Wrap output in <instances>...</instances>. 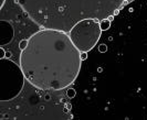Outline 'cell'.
Listing matches in <instances>:
<instances>
[{"mask_svg":"<svg viewBox=\"0 0 147 120\" xmlns=\"http://www.w3.org/2000/svg\"><path fill=\"white\" fill-rule=\"evenodd\" d=\"M81 52L66 32L43 29L28 39L21 50L24 78L41 90H60L73 84L81 70Z\"/></svg>","mask_w":147,"mask_h":120,"instance_id":"1","label":"cell"},{"mask_svg":"<svg viewBox=\"0 0 147 120\" xmlns=\"http://www.w3.org/2000/svg\"><path fill=\"white\" fill-rule=\"evenodd\" d=\"M125 0H16L37 25L69 32L84 19H106Z\"/></svg>","mask_w":147,"mask_h":120,"instance_id":"2","label":"cell"},{"mask_svg":"<svg viewBox=\"0 0 147 120\" xmlns=\"http://www.w3.org/2000/svg\"><path fill=\"white\" fill-rule=\"evenodd\" d=\"M102 31L100 20L84 19L71 29L69 35L80 52H89L96 45Z\"/></svg>","mask_w":147,"mask_h":120,"instance_id":"3","label":"cell"},{"mask_svg":"<svg viewBox=\"0 0 147 120\" xmlns=\"http://www.w3.org/2000/svg\"><path fill=\"white\" fill-rule=\"evenodd\" d=\"M24 75L21 67L8 58L0 60V100L8 101L10 83H12L13 87L18 94H20L23 87Z\"/></svg>","mask_w":147,"mask_h":120,"instance_id":"4","label":"cell"},{"mask_svg":"<svg viewBox=\"0 0 147 120\" xmlns=\"http://www.w3.org/2000/svg\"><path fill=\"white\" fill-rule=\"evenodd\" d=\"M100 23H101V28H102L103 31L109 30V27H111V21H109V20H107V18H106V19L101 20V21H100Z\"/></svg>","mask_w":147,"mask_h":120,"instance_id":"5","label":"cell"},{"mask_svg":"<svg viewBox=\"0 0 147 120\" xmlns=\"http://www.w3.org/2000/svg\"><path fill=\"white\" fill-rule=\"evenodd\" d=\"M66 95L69 98H73L76 95V92H75V89H73V88H69L66 90Z\"/></svg>","mask_w":147,"mask_h":120,"instance_id":"6","label":"cell"},{"mask_svg":"<svg viewBox=\"0 0 147 120\" xmlns=\"http://www.w3.org/2000/svg\"><path fill=\"white\" fill-rule=\"evenodd\" d=\"M27 45H28V40H21L19 43V48L20 50H23V49L27 48Z\"/></svg>","mask_w":147,"mask_h":120,"instance_id":"7","label":"cell"},{"mask_svg":"<svg viewBox=\"0 0 147 120\" xmlns=\"http://www.w3.org/2000/svg\"><path fill=\"white\" fill-rule=\"evenodd\" d=\"M99 51L101 53H105L106 51H107V45L106 44H101L99 46Z\"/></svg>","mask_w":147,"mask_h":120,"instance_id":"8","label":"cell"},{"mask_svg":"<svg viewBox=\"0 0 147 120\" xmlns=\"http://www.w3.org/2000/svg\"><path fill=\"white\" fill-rule=\"evenodd\" d=\"M6 51H5V49L3 48H0V58H5L6 57Z\"/></svg>","mask_w":147,"mask_h":120,"instance_id":"9","label":"cell"},{"mask_svg":"<svg viewBox=\"0 0 147 120\" xmlns=\"http://www.w3.org/2000/svg\"><path fill=\"white\" fill-rule=\"evenodd\" d=\"M87 58V52H81V60L85 61Z\"/></svg>","mask_w":147,"mask_h":120,"instance_id":"10","label":"cell"},{"mask_svg":"<svg viewBox=\"0 0 147 120\" xmlns=\"http://www.w3.org/2000/svg\"><path fill=\"white\" fill-rule=\"evenodd\" d=\"M107 20H109V21H113V20H114V14H111V16L107 17Z\"/></svg>","mask_w":147,"mask_h":120,"instance_id":"11","label":"cell"},{"mask_svg":"<svg viewBox=\"0 0 147 120\" xmlns=\"http://www.w3.org/2000/svg\"><path fill=\"white\" fill-rule=\"evenodd\" d=\"M5 4V0H0V8H2Z\"/></svg>","mask_w":147,"mask_h":120,"instance_id":"12","label":"cell"},{"mask_svg":"<svg viewBox=\"0 0 147 120\" xmlns=\"http://www.w3.org/2000/svg\"><path fill=\"white\" fill-rule=\"evenodd\" d=\"M118 13H119V9H116L115 11H114V16H117Z\"/></svg>","mask_w":147,"mask_h":120,"instance_id":"13","label":"cell"},{"mask_svg":"<svg viewBox=\"0 0 147 120\" xmlns=\"http://www.w3.org/2000/svg\"><path fill=\"white\" fill-rule=\"evenodd\" d=\"M6 56L7 57H10V56H11V52H7V53H6Z\"/></svg>","mask_w":147,"mask_h":120,"instance_id":"14","label":"cell"}]
</instances>
